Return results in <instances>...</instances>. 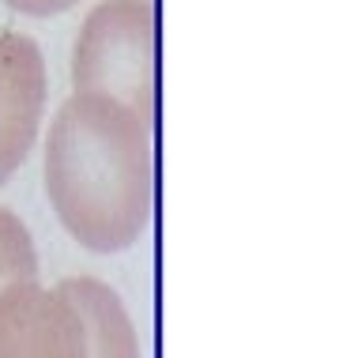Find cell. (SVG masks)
<instances>
[{
	"mask_svg": "<svg viewBox=\"0 0 343 358\" xmlns=\"http://www.w3.org/2000/svg\"><path fill=\"white\" fill-rule=\"evenodd\" d=\"M46 196L76 245L132 249L155 215L151 124L113 99L76 91L46 136Z\"/></svg>",
	"mask_w": 343,
	"mask_h": 358,
	"instance_id": "cell-1",
	"label": "cell"
},
{
	"mask_svg": "<svg viewBox=\"0 0 343 358\" xmlns=\"http://www.w3.org/2000/svg\"><path fill=\"white\" fill-rule=\"evenodd\" d=\"M72 83L83 94L121 102L140 121H155V4L102 0L83 19L72 53Z\"/></svg>",
	"mask_w": 343,
	"mask_h": 358,
	"instance_id": "cell-2",
	"label": "cell"
},
{
	"mask_svg": "<svg viewBox=\"0 0 343 358\" xmlns=\"http://www.w3.org/2000/svg\"><path fill=\"white\" fill-rule=\"evenodd\" d=\"M0 358H87V332L57 287L15 283L0 290Z\"/></svg>",
	"mask_w": 343,
	"mask_h": 358,
	"instance_id": "cell-3",
	"label": "cell"
},
{
	"mask_svg": "<svg viewBox=\"0 0 343 358\" xmlns=\"http://www.w3.org/2000/svg\"><path fill=\"white\" fill-rule=\"evenodd\" d=\"M46 61L34 38L0 34V185L27 162L46 113Z\"/></svg>",
	"mask_w": 343,
	"mask_h": 358,
	"instance_id": "cell-4",
	"label": "cell"
},
{
	"mask_svg": "<svg viewBox=\"0 0 343 358\" xmlns=\"http://www.w3.org/2000/svg\"><path fill=\"white\" fill-rule=\"evenodd\" d=\"M57 290L76 306V313L83 321L87 358H144L136 324L113 287H106L94 275H72L61 279Z\"/></svg>",
	"mask_w": 343,
	"mask_h": 358,
	"instance_id": "cell-5",
	"label": "cell"
},
{
	"mask_svg": "<svg viewBox=\"0 0 343 358\" xmlns=\"http://www.w3.org/2000/svg\"><path fill=\"white\" fill-rule=\"evenodd\" d=\"M38 279V249L27 222L15 211L0 208V290Z\"/></svg>",
	"mask_w": 343,
	"mask_h": 358,
	"instance_id": "cell-6",
	"label": "cell"
},
{
	"mask_svg": "<svg viewBox=\"0 0 343 358\" xmlns=\"http://www.w3.org/2000/svg\"><path fill=\"white\" fill-rule=\"evenodd\" d=\"M8 4L15 8V12L23 15H57V12H68V8L76 4V0H8Z\"/></svg>",
	"mask_w": 343,
	"mask_h": 358,
	"instance_id": "cell-7",
	"label": "cell"
}]
</instances>
